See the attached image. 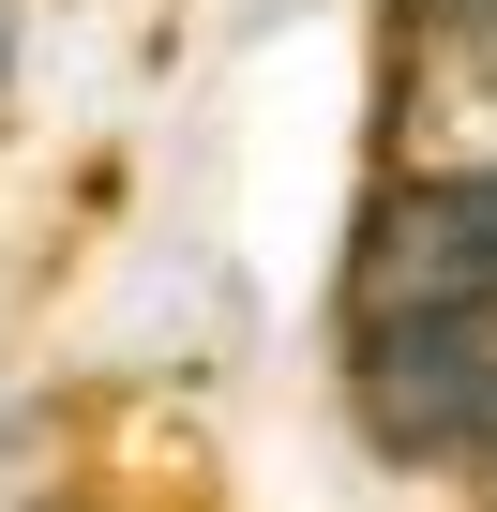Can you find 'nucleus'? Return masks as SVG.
<instances>
[{
	"label": "nucleus",
	"instance_id": "obj_1",
	"mask_svg": "<svg viewBox=\"0 0 497 512\" xmlns=\"http://www.w3.org/2000/svg\"><path fill=\"white\" fill-rule=\"evenodd\" d=\"M392 317H497V166H407L347 226V332Z\"/></svg>",
	"mask_w": 497,
	"mask_h": 512
},
{
	"label": "nucleus",
	"instance_id": "obj_2",
	"mask_svg": "<svg viewBox=\"0 0 497 512\" xmlns=\"http://www.w3.org/2000/svg\"><path fill=\"white\" fill-rule=\"evenodd\" d=\"M347 407L392 467H497V362L482 317H392L347 332Z\"/></svg>",
	"mask_w": 497,
	"mask_h": 512
},
{
	"label": "nucleus",
	"instance_id": "obj_3",
	"mask_svg": "<svg viewBox=\"0 0 497 512\" xmlns=\"http://www.w3.org/2000/svg\"><path fill=\"white\" fill-rule=\"evenodd\" d=\"M392 31H407L422 61H452V76L497 91V0H392Z\"/></svg>",
	"mask_w": 497,
	"mask_h": 512
},
{
	"label": "nucleus",
	"instance_id": "obj_4",
	"mask_svg": "<svg viewBox=\"0 0 497 512\" xmlns=\"http://www.w3.org/2000/svg\"><path fill=\"white\" fill-rule=\"evenodd\" d=\"M0 76H16V0H0Z\"/></svg>",
	"mask_w": 497,
	"mask_h": 512
},
{
	"label": "nucleus",
	"instance_id": "obj_5",
	"mask_svg": "<svg viewBox=\"0 0 497 512\" xmlns=\"http://www.w3.org/2000/svg\"><path fill=\"white\" fill-rule=\"evenodd\" d=\"M482 512H497V482H482Z\"/></svg>",
	"mask_w": 497,
	"mask_h": 512
}]
</instances>
